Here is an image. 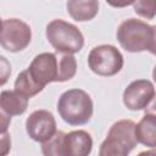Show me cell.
Wrapping results in <instances>:
<instances>
[{
    "mask_svg": "<svg viewBox=\"0 0 156 156\" xmlns=\"http://www.w3.org/2000/svg\"><path fill=\"white\" fill-rule=\"evenodd\" d=\"M155 98L154 83L149 79L133 80L123 91V104L132 111L145 110Z\"/></svg>",
    "mask_w": 156,
    "mask_h": 156,
    "instance_id": "9",
    "label": "cell"
},
{
    "mask_svg": "<svg viewBox=\"0 0 156 156\" xmlns=\"http://www.w3.org/2000/svg\"><path fill=\"white\" fill-rule=\"evenodd\" d=\"M11 150V135L9 132L0 134V156H7Z\"/></svg>",
    "mask_w": 156,
    "mask_h": 156,
    "instance_id": "18",
    "label": "cell"
},
{
    "mask_svg": "<svg viewBox=\"0 0 156 156\" xmlns=\"http://www.w3.org/2000/svg\"><path fill=\"white\" fill-rule=\"evenodd\" d=\"M124 60L121 51L110 44H102L90 50L88 66L98 76L111 77L117 74L123 67Z\"/></svg>",
    "mask_w": 156,
    "mask_h": 156,
    "instance_id": "5",
    "label": "cell"
},
{
    "mask_svg": "<svg viewBox=\"0 0 156 156\" xmlns=\"http://www.w3.org/2000/svg\"><path fill=\"white\" fill-rule=\"evenodd\" d=\"M65 132L57 130L51 139L41 143L43 156H66L65 151Z\"/></svg>",
    "mask_w": 156,
    "mask_h": 156,
    "instance_id": "15",
    "label": "cell"
},
{
    "mask_svg": "<svg viewBox=\"0 0 156 156\" xmlns=\"http://www.w3.org/2000/svg\"><path fill=\"white\" fill-rule=\"evenodd\" d=\"M134 127L135 123L130 119L115 122L99 147V156H128L138 144L134 135Z\"/></svg>",
    "mask_w": 156,
    "mask_h": 156,
    "instance_id": "3",
    "label": "cell"
},
{
    "mask_svg": "<svg viewBox=\"0 0 156 156\" xmlns=\"http://www.w3.org/2000/svg\"><path fill=\"white\" fill-rule=\"evenodd\" d=\"M60 117L71 126H82L91 119L94 105L90 95L82 89H69L57 101Z\"/></svg>",
    "mask_w": 156,
    "mask_h": 156,
    "instance_id": "2",
    "label": "cell"
},
{
    "mask_svg": "<svg viewBox=\"0 0 156 156\" xmlns=\"http://www.w3.org/2000/svg\"><path fill=\"white\" fill-rule=\"evenodd\" d=\"M117 40L128 52L149 51L155 55L156 28L141 20H124L117 29Z\"/></svg>",
    "mask_w": 156,
    "mask_h": 156,
    "instance_id": "1",
    "label": "cell"
},
{
    "mask_svg": "<svg viewBox=\"0 0 156 156\" xmlns=\"http://www.w3.org/2000/svg\"><path fill=\"white\" fill-rule=\"evenodd\" d=\"M32 82L41 90L52 82H58V61L56 54L41 52L37 55L26 69Z\"/></svg>",
    "mask_w": 156,
    "mask_h": 156,
    "instance_id": "7",
    "label": "cell"
},
{
    "mask_svg": "<svg viewBox=\"0 0 156 156\" xmlns=\"http://www.w3.org/2000/svg\"><path fill=\"white\" fill-rule=\"evenodd\" d=\"M132 5L134 6L135 13L141 17L152 20L155 16V2L154 1H133Z\"/></svg>",
    "mask_w": 156,
    "mask_h": 156,
    "instance_id": "16",
    "label": "cell"
},
{
    "mask_svg": "<svg viewBox=\"0 0 156 156\" xmlns=\"http://www.w3.org/2000/svg\"><path fill=\"white\" fill-rule=\"evenodd\" d=\"M46 39L57 52L76 54L84 45V37L74 24L63 20H52L46 26Z\"/></svg>",
    "mask_w": 156,
    "mask_h": 156,
    "instance_id": "4",
    "label": "cell"
},
{
    "mask_svg": "<svg viewBox=\"0 0 156 156\" xmlns=\"http://www.w3.org/2000/svg\"><path fill=\"white\" fill-rule=\"evenodd\" d=\"M11 123V116H9L1 107H0V134L6 133Z\"/></svg>",
    "mask_w": 156,
    "mask_h": 156,
    "instance_id": "19",
    "label": "cell"
},
{
    "mask_svg": "<svg viewBox=\"0 0 156 156\" xmlns=\"http://www.w3.org/2000/svg\"><path fill=\"white\" fill-rule=\"evenodd\" d=\"M0 107L9 116H20L28 107V98L16 90H4L0 93Z\"/></svg>",
    "mask_w": 156,
    "mask_h": 156,
    "instance_id": "12",
    "label": "cell"
},
{
    "mask_svg": "<svg viewBox=\"0 0 156 156\" xmlns=\"http://www.w3.org/2000/svg\"><path fill=\"white\" fill-rule=\"evenodd\" d=\"M67 12L77 22L93 20L99 11V1L96 0H69L67 2Z\"/></svg>",
    "mask_w": 156,
    "mask_h": 156,
    "instance_id": "13",
    "label": "cell"
},
{
    "mask_svg": "<svg viewBox=\"0 0 156 156\" xmlns=\"http://www.w3.org/2000/svg\"><path fill=\"white\" fill-rule=\"evenodd\" d=\"M138 156H156V152H155L154 149H151V150H147V151H141Z\"/></svg>",
    "mask_w": 156,
    "mask_h": 156,
    "instance_id": "20",
    "label": "cell"
},
{
    "mask_svg": "<svg viewBox=\"0 0 156 156\" xmlns=\"http://www.w3.org/2000/svg\"><path fill=\"white\" fill-rule=\"evenodd\" d=\"M1 24H2V21H1V18H0V29H1Z\"/></svg>",
    "mask_w": 156,
    "mask_h": 156,
    "instance_id": "21",
    "label": "cell"
},
{
    "mask_svg": "<svg viewBox=\"0 0 156 156\" xmlns=\"http://www.w3.org/2000/svg\"><path fill=\"white\" fill-rule=\"evenodd\" d=\"M58 61V82H66L72 79L77 72V60L72 54L55 52Z\"/></svg>",
    "mask_w": 156,
    "mask_h": 156,
    "instance_id": "14",
    "label": "cell"
},
{
    "mask_svg": "<svg viewBox=\"0 0 156 156\" xmlns=\"http://www.w3.org/2000/svg\"><path fill=\"white\" fill-rule=\"evenodd\" d=\"M134 135L138 143L155 149L156 146V116L154 112L145 113L134 127Z\"/></svg>",
    "mask_w": 156,
    "mask_h": 156,
    "instance_id": "11",
    "label": "cell"
},
{
    "mask_svg": "<svg viewBox=\"0 0 156 156\" xmlns=\"http://www.w3.org/2000/svg\"><path fill=\"white\" fill-rule=\"evenodd\" d=\"M66 156H89L93 149L91 135L82 129L65 133Z\"/></svg>",
    "mask_w": 156,
    "mask_h": 156,
    "instance_id": "10",
    "label": "cell"
},
{
    "mask_svg": "<svg viewBox=\"0 0 156 156\" xmlns=\"http://www.w3.org/2000/svg\"><path fill=\"white\" fill-rule=\"evenodd\" d=\"M11 76V63L10 61L0 55V87L5 85Z\"/></svg>",
    "mask_w": 156,
    "mask_h": 156,
    "instance_id": "17",
    "label": "cell"
},
{
    "mask_svg": "<svg viewBox=\"0 0 156 156\" xmlns=\"http://www.w3.org/2000/svg\"><path fill=\"white\" fill-rule=\"evenodd\" d=\"M32 40V29L28 23L18 18L2 21L0 29V45L10 51L18 52L24 50Z\"/></svg>",
    "mask_w": 156,
    "mask_h": 156,
    "instance_id": "6",
    "label": "cell"
},
{
    "mask_svg": "<svg viewBox=\"0 0 156 156\" xmlns=\"http://www.w3.org/2000/svg\"><path fill=\"white\" fill-rule=\"evenodd\" d=\"M26 132L34 141H48L57 132L54 115L48 110H37L32 112L26 119Z\"/></svg>",
    "mask_w": 156,
    "mask_h": 156,
    "instance_id": "8",
    "label": "cell"
}]
</instances>
